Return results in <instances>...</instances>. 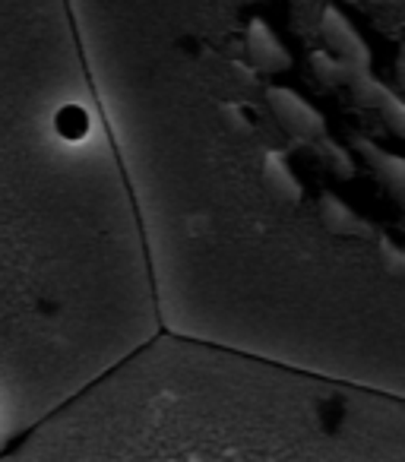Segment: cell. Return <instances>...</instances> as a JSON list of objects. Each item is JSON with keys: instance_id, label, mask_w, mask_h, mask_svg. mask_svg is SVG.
<instances>
[{"instance_id": "obj_9", "label": "cell", "mask_w": 405, "mask_h": 462, "mask_svg": "<svg viewBox=\"0 0 405 462\" xmlns=\"http://www.w3.org/2000/svg\"><path fill=\"white\" fill-rule=\"evenodd\" d=\"M314 67H317V73H320L327 83H342V77H348V70L339 64L336 58H329L327 51H320V54H314Z\"/></svg>"}, {"instance_id": "obj_5", "label": "cell", "mask_w": 405, "mask_h": 462, "mask_svg": "<svg viewBox=\"0 0 405 462\" xmlns=\"http://www.w3.org/2000/svg\"><path fill=\"white\" fill-rule=\"evenodd\" d=\"M354 146L361 149V155L367 159V165L380 174V180L390 187L392 197H402V190H405V162L399 159L396 152H386V149H380L377 143H371V140H358Z\"/></svg>"}, {"instance_id": "obj_10", "label": "cell", "mask_w": 405, "mask_h": 462, "mask_svg": "<svg viewBox=\"0 0 405 462\" xmlns=\"http://www.w3.org/2000/svg\"><path fill=\"white\" fill-rule=\"evenodd\" d=\"M380 254H383V260H386V270H392V273L402 270V263H405L402 247H399L392 238H380Z\"/></svg>"}, {"instance_id": "obj_1", "label": "cell", "mask_w": 405, "mask_h": 462, "mask_svg": "<svg viewBox=\"0 0 405 462\" xmlns=\"http://www.w3.org/2000/svg\"><path fill=\"white\" fill-rule=\"evenodd\" d=\"M323 35H327L329 48L336 51V60L348 70V79L371 73V45L354 29V23L348 20L345 10L327 7V14H323Z\"/></svg>"}, {"instance_id": "obj_6", "label": "cell", "mask_w": 405, "mask_h": 462, "mask_svg": "<svg viewBox=\"0 0 405 462\" xmlns=\"http://www.w3.org/2000/svg\"><path fill=\"white\" fill-rule=\"evenodd\" d=\"M352 89L358 92V98L364 105L383 111V115L390 117L392 130H396V134H402L405 117H402V102H399V96H392V92L386 89L383 83H377L371 73H367V77H352Z\"/></svg>"}, {"instance_id": "obj_4", "label": "cell", "mask_w": 405, "mask_h": 462, "mask_svg": "<svg viewBox=\"0 0 405 462\" xmlns=\"http://www.w3.org/2000/svg\"><path fill=\"white\" fill-rule=\"evenodd\" d=\"M263 178H266V187H270L279 199H285V203H298V199H301L304 187H301V180H298L295 168H291L289 155H285L282 149L266 152Z\"/></svg>"}, {"instance_id": "obj_3", "label": "cell", "mask_w": 405, "mask_h": 462, "mask_svg": "<svg viewBox=\"0 0 405 462\" xmlns=\"http://www.w3.org/2000/svg\"><path fill=\"white\" fill-rule=\"evenodd\" d=\"M247 48H251V60L257 70L279 73L291 67V51L285 48V42L272 32V26L266 20H253L251 26H247Z\"/></svg>"}, {"instance_id": "obj_7", "label": "cell", "mask_w": 405, "mask_h": 462, "mask_svg": "<svg viewBox=\"0 0 405 462\" xmlns=\"http://www.w3.org/2000/svg\"><path fill=\"white\" fill-rule=\"evenodd\" d=\"M320 218L329 231H336V235H367V222L339 197V193H323Z\"/></svg>"}, {"instance_id": "obj_8", "label": "cell", "mask_w": 405, "mask_h": 462, "mask_svg": "<svg viewBox=\"0 0 405 462\" xmlns=\"http://www.w3.org/2000/svg\"><path fill=\"white\" fill-rule=\"evenodd\" d=\"M320 149H323V159H327V165L333 168L336 174H342V178H345V174H352V155H348L339 143H333V140H327V136H323Z\"/></svg>"}, {"instance_id": "obj_2", "label": "cell", "mask_w": 405, "mask_h": 462, "mask_svg": "<svg viewBox=\"0 0 405 462\" xmlns=\"http://www.w3.org/2000/svg\"><path fill=\"white\" fill-rule=\"evenodd\" d=\"M266 98H270L276 117L285 124V127H289V134L295 136V140L320 143L323 136H327V121H323V115L308 102V98L298 96L295 89H285V86H279V89L266 92Z\"/></svg>"}, {"instance_id": "obj_11", "label": "cell", "mask_w": 405, "mask_h": 462, "mask_svg": "<svg viewBox=\"0 0 405 462\" xmlns=\"http://www.w3.org/2000/svg\"><path fill=\"white\" fill-rule=\"evenodd\" d=\"M0 314H4V298H0Z\"/></svg>"}]
</instances>
